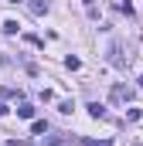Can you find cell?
Masks as SVG:
<instances>
[{
	"label": "cell",
	"instance_id": "obj_10",
	"mask_svg": "<svg viewBox=\"0 0 143 146\" xmlns=\"http://www.w3.org/2000/svg\"><path fill=\"white\" fill-rule=\"evenodd\" d=\"M0 99H21L17 88H0Z\"/></svg>",
	"mask_w": 143,
	"mask_h": 146
},
{
	"label": "cell",
	"instance_id": "obj_5",
	"mask_svg": "<svg viewBox=\"0 0 143 146\" xmlns=\"http://www.w3.org/2000/svg\"><path fill=\"white\" fill-rule=\"evenodd\" d=\"M85 109H89V115H92V119H106V106H102V102H89Z\"/></svg>",
	"mask_w": 143,
	"mask_h": 146
},
{
	"label": "cell",
	"instance_id": "obj_7",
	"mask_svg": "<svg viewBox=\"0 0 143 146\" xmlns=\"http://www.w3.org/2000/svg\"><path fill=\"white\" fill-rule=\"evenodd\" d=\"M31 133H34V136L48 133V122H44V119H34V122H31Z\"/></svg>",
	"mask_w": 143,
	"mask_h": 146
},
{
	"label": "cell",
	"instance_id": "obj_13",
	"mask_svg": "<svg viewBox=\"0 0 143 146\" xmlns=\"http://www.w3.org/2000/svg\"><path fill=\"white\" fill-rule=\"evenodd\" d=\"M136 85H140V88H143V75H140V78H136Z\"/></svg>",
	"mask_w": 143,
	"mask_h": 146
},
{
	"label": "cell",
	"instance_id": "obj_11",
	"mask_svg": "<svg viewBox=\"0 0 143 146\" xmlns=\"http://www.w3.org/2000/svg\"><path fill=\"white\" fill-rule=\"evenodd\" d=\"M65 65H68L72 72H78V68H82V61H78V58H72V54H68V58H65Z\"/></svg>",
	"mask_w": 143,
	"mask_h": 146
},
{
	"label": "cell",
	"instance_id": "obj_6",
	"mask_svg": "<svg viewBox=\"0 0 143 146\" xmlns=\"http://www.w3.org/2000/svg\"><path fill=\"white\" fill-rule=\"evenodd\" d=\"M17 115H21V119H31V115H34V106H31V102H21Z\"/></svg>",
	"mask_w": 143,
	"mask_h": 146
},
{
	"label": "cell",
	"instance_id": "obj_1",
	"mask_svg": "<svg viewBox=\"0 0 143 146\" xmlns=\"http://www.w3.org/2000/svg\"><path fill=\"white\" fill-rule=\"evenodd\" d=\"M109 58H112L116 68H126V65H130V54H123V41H112V44H109Z\"/></svg>",
	"mask_w": 143,
	"mask_h": 146
},
{
	"label": "cell",
	"instance_id": "obj_2",
	"mask_svg": "<svg viewBox=\"0 0 143 146\" xmlns=\"http://www.w3.org/2000/svg\"><path fill=\"white\" fill-rule=\"evenodd\" d=\"M109 99H112V102H130V99H133V88H126V85H112V88H109Z\"/></svg>",
	"mask_w": 143,
	"mask_h": 146
},
{
	"label": "cell",
	"instance_id": "obj_9",
	"mask_svg": "<svg viewBox=\"0 0 143 146\" xmlns=\"http://www.w3.org/2000/svg\"><path fill=\"white\" fill-rule=\"evenodd\" d=\"M17 31H21L17 21H3V34H17Z\"/></svg>",
	"mask_w": 143,
	"mask_h": 146
},
{
	"label": "cell",
	"instance_id": "obj_14",
	"mask_svg": "<svg viewBox=\"0 0 143 146\" xmlns=\"http://www.w3.org/2000/svg\"><path fill=\"white\" fill-rule=\"evenodd\" d=\"M85 3H89V7H92V3H96V0H85Z\"/></svg>",
	"mask_w": 143,
	"mask_h": 146
},
{
	"label": "cell",
	"instance_id": "obj_4",
	"mask_svg": "<svg viewBox=\"0 0 143 146\" xmlns=\"http://www.w3.org/2000/svg\"><path fill=\"white\" fill-rule=\"evenodd\" d=\"M44 146H72V136H65V133H55V136H48V139H44Z\"/></svg>",
	"mask_w": 143,
	"mask_h": 146
},
{
	"label": "cell",
	"instance_id": "obj_12",
	"mask_svg": "<svg viewBox=\"0 0 143 146\" xmlns=\"http://www.w3.org/2000/svg\"><path fill=\"white\" fill-rule=\"evenodd\" d=\"M0 115H7V106H3V102H0Z\"/></svg>",
	"mask_w": 143,
	"mask_h": 146
},
{
	"label": "cell",
	"instance_id": "obj_3",
	"mask_svg": "<svg viewBox=\"0 0 143 146\" xmlns=\"http://www.w3.org/2000/svg\"><path fill=\"white\" fill-rule=\"evenodd\" d=\"M48 7H51L48 0H27V10H31L34 17H41V14H48Z\"/></svg>",
	"mask_w": 143,
	"mask_h": 146
},
{
	"label": "cell",
	"instance_id": "obj_8",
	"mask_svg": "<svg viewBox=\"0 0 143 146\" xmlns=\"http://www.w3.org/2000/svg\"><path fill=\"white\" fill-rule=\"evenodd\" d=\"M82 146H112L109 139H89V136H82Z\"/></svg>",
	"mask_w": 143,
	"mask_h": 146
}]
</instances>
